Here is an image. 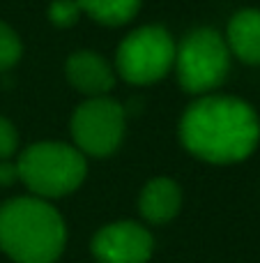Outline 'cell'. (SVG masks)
I'll return each instance as SVG.
<instances>
[{
	"instance_id": "1",
	"label": "cell",
	"mask_w": 260,
	"mask_h": 263,
	"mask_svg": "<svg viewBox=\"0 0 260 263\" xmlns=\"http://www.w3.org/2000/svg\"><path fill=\"white\" fill-rule=\"evenodd\" d=\"M180 141L203 162L235 164L256 150L260 120L237 97L205 95L187 106L180 120Z\"/></svg>"
},
{
	"instance_id": "2",
	"label": "cell",
	"mask_w": 260,
	"mask_h": 263,
	"mask_svg": "<svg viewBox=\"0 0 260 263\" xmlns=\"http://www.w3.org/2000/svg\"><path fill=\"white\" fill-rule=\"evenodd\" d=\"M67 242L60 213L39 196L0 205V250L16 263H55Z\"/></svg>"
},
{
	"instance_id": "3",
	"label": "cell",
	"mask_w": 260,
	"mask_h": 263,
	"mask_svg": "<svg viewBox=\"0 0 260 263\" xmlns=\"http://www.w3.org/2000/svg\"><path fill=\"white\" fill-rule=\"evenodd\" d=\"M18 178L39 199L67 196L85 180V155L76 145L41 141L28 145L16 162Z\"/></svg>"
},
{
	"instance_id": "4",
	"label": "cell",
	"mask_w": 260,
	"mask_h": 263,
	"mask_svg": "<svg viewBox=\"0 0 260 263\" xmlns=\"http://www.w3.org/2000/svg\"><path fill=\"white\" fill-rule=\"evenodd\" d=\"M178 81L191 95H203L226 81L230 72V49L214 28H196L175 46Z\"/></svg>"
},
{
	"instance_id": "5",
	"label": "cell",
	"mask_w": 260,
	"mask_h": 263,
	"mask_svg": "<svg viewBox=\"0 0 260 263\" xmlns=\"http://www.w3.org/2000/svg\"><path fill=\"white\" fill-rule=\"evenodd\" d=\"M175 63L173 37L161 26H143L122 40L115 69L127 83L150 86L161 81Z\"/></svg>"
},
{
	"instance_id": "6",
	"label": "cell",
	"mask_w": 260,
	"mask_h": 263,
	"mask_svg": "<svg viewBox=\"0 0 260 263\" xmlns=\"http://www.w3.org/2000/svg\"><path fill=\"white\" fill-rule=\"evenodd\" d=\"M72 139L83 155L106 157L120 148L127 127V111L111 97H90L72 116Z\"/></svg>"
},
{
	"instance_id": "7",
	"label": "cell",
	"mask_w": 260,
	"mask_h": 263,
	"mask_svg": "<svg viewBox=\"0 0 260 263\" xmlns=\"http://www.w3.org/2000/svg\"><path fill=\"white\" fill-rule=\"evenodd\" d=\"M90 250L97 263H147L155 240L143 224L113 222L95 233Z\"/></svg>"
},
{
	"instance_id": "8",
	"label": "cell",
	"mask_w": 260,
	"mask_h": 263,
	"mask_svg": "<svg viewBox=\"0 0 260 263\" xmlns=\"http://www.w3.org/2000/svg\"><path fill=\"white\" fill-rule=\"evenodd\" d=\"M64 74H67V81L78 92L90 97H104L115 83L113 67L104 55L95 53V51L72 53L64 65Z\"/></svg>"
},
{
	"instance_id": "9",
	"label": "cell",
	"mask_w": 260,
	"mask_h": 263,
	"mask_svg": "<svg viewBox=\"0 0 260 263\" xmlns=\"http://www.w3.org/2000/svg\"><path fill=\"white\" fill-rule=\"evenodd\" d=\"M182 208V190L170 178H155L141 192L138 210L150 224H168Z\"/></svg>"
},
{
	"instance_id": "10",
	"label": "cell",
	"mask_w": 260,
	"mask_h": 263,
	"mask_svg": "<svg viewBox=\"0 0 260 263\" xmlns=\"http://www.w3.org/2000/svg\"><path fill=\"white\" fill-rule=\"evenodd\" d=\"M226 44L247 65H260V9H242L228 21Z\"/></svg>"
},
{
	"instance_id": "11",
	"label": "cell",
	"mask_w": 260,
	"mask_h": 263,
	"mask_svg": "<svg viewBox=\"0 0 260 263\" xmlns=\"http://www.w3.org/2000/svg\"><path fill=\"white\" fill-rule=\"evenodd\" d=\"M83 14L101 26H124L141 9V0H76Z\"/></svg>"
},
{
	"instance_id": "12",
	"label": "cell",
	"mask_w": 260,
	"mask_h": 263,
	"mask_svg": "<svg viewBox=\"0 0 260 263\" xmlns=\"http://www.w3.org/2000/svg\"><path fill=\"white\" fill-rule=\"evenodd\" d=\"M21 53H23V46L18 35L7 23L0 21V72L14 67L18 63V58H21Z\"/></svg>"
},
{
	"instance_id": "13",
	"label": "cell",
	"mask_w": 260,
	"mask_h": 263,
	"mask_svg": "<svg viewBox=\"0 0 260 263\" xmlns=\"http://www.w3.org/2000/svg\"><path fill=\"white\" fill-rule=\"evenodd\" d=\"M81 14L83 12L76 0H53L49 7V21L58 28H69L78 21Z\"/></svg>"
},
{
	"instance_id": "14",
	"label": "cell",
	"mask_w": 260,
	"mask_h": 263,
	"mask_svg": "<svg viewBox=\"0 0 260 263\" xmlns=\"http://www.w3.org/2000/svg\"><path fill=\"white\" fill-rule=\"evenodd\" d=\"M18 148V134L16 127L7 118L0 116V159H9Z\"/></svg>"
},
{
	"instance_id": "15",
	"label": "cell",
	"mask_w": 260,
	"mask_h": 263,
	"mask_svg": "<svg viewBox=\"0 0 260 263\" xmlns=\"http://www.w3.org/2000/svg\"><path fill=\"white\" fill-rule=\"evenodd\" d=\"M21 178H18V166L12 162H7V159H0V185L3 187H9L14 185V182H18Z\"/></svg>"
}]
</instances>
